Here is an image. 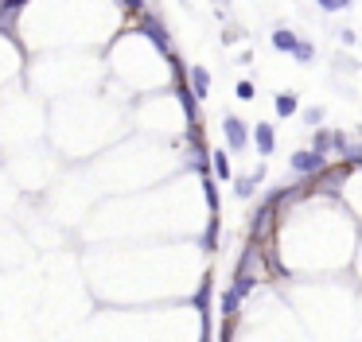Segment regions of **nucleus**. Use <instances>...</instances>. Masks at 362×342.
<instances>
[{"label": "nucleus", "instance_id": "nucleus-17", "mask_svg": "<svg viewBox=\"0 0 362 342\" xmlns=\"http://www.w3.org/2000/svg\"><path fill=\"white\" fill-rule=\"evenodd\" d=\"M339 43H343V47H354V43H358L354 27H339Z\"/></svg>", "mask_w": 362, "mask_h": 342}, {"label": "nucleus", "instance_id": "nucleus-14", "mask_svg": "<svg viewBox=\"0 0 362 342\" xmlns=\"http://www.w3.org/2000/svg\"><path fill=\"white\" fill-rule=\"evenodd\" d=\"M316 8L331 16V12H347V8H351V0H316Z\"/></svg>", "mask_w": 362, "mask_h": 342}, {"label": "nucleus", "instance_id": "nucleus-4", "mask_svg": "<svg viewBox=\"0 0 362 342\" xmlns=\"http://www.w3.org/2000/svg\"><path fill=\"white\" fill-rule=\"evenodd\" d=\"M136 27H141L144 35H148L156 47L164 51V55H172V39H168V27H164L160 16H152V12H141V20H136Z\"/></svg>", "mask_w": 362, "mask_h": 342}, {"label": "nucleus", "instance_id": "nucleus-5", "mask_svg": "<svg viewBox=\"0 0 362 342\" xmlns=\"http://www.w3.org/2000/svg\"><path fill=\"white\" fill-rule=\"evenodd\" d=\"M253 148H257V156H273L277 152V133H273L269 121L253 125Z\"/></svg>", "mask_w": 362, "mask_h": 342}, {"label": "nucleus", "instance_id": "nucleus-3", "mask_svg": "<svg viewBox=\"0 0 362 342\" xmlns=\"http://www.w3.org/2000/svg\"><path fill=\"white\" fill-rule=\"evenodd\" d=\"M222 136H226L230 152H245V144H253V125H245L238 117H222Z\"/></svg>", "mask_w": 362, "mask_h": 342}, {"label": "nucleus", "instance_id": "nucleus-12", "mask_svg": "<svg viewBox=\"0 0 362 342\" xmlns=\"http://www.w3.org/2000/svg\"><path fill=\"white\" fill-rule=\"evenodd\" d=\"M292 59L300 63V67H308V63H316V43H308V39H300V47L292 51Z\"/></svg>", "mask_w": 362, "mask_h": 342}, {"label": "nucleus", "instance_id": "nucleus-1", "mask_svg": "<svg viewBox=\"0 0 362 342\" xmlns=\"http://www.w3.org/2000/svg\"><path fill=\"white\" fill-rule=\"evenodd\" d=\"M347 176H351V167L339 159L335 167H323L320 176L304 179V183H308V195H339V191H343V183H347Z\"/></svg>", "mask_w": 362, "mask_h": 342}, {"label": "nucleus", "instance_id": "nucleus-8", "mask_svg": "<svg viewBox=\"0 0 362 342\" xmlns=\"http://www.w3.org/2000/svg\"><path fill=\"white\" fill-rule=\"evenodd\" d=\"M273 109H277V117H280V121H288V117H296V109H300V98H296L292 90H285V93H277Z\"/></svg>", "mask_w": 362, "mask_h": 342}, {"label": "nucleus", "instance_id": "nucleus-18", "mask_svg": "<svg viewBox=\"0 0 362 342\" xmlns=\"http://www.w3.org/2000/svg\"><path fill=\"white\" fill-rule=\"evenodd\" d=\"M238 39H242V27H234V24H230L226 32H222V43L230 47V43H238Z\"/></svg>", "mask_w": 362, "mask_h": 342}, {"label": "nucleus", "instance_id": "nucleus-11", "mask_svg": "<svg viewBox=\"0 0 362 342\" xmlns=\"http://www.w3.org/2000/svg\"><path fill=\"white\" fill-rule=\"evenodd\" d=\"M339 159H343L347 167H362V144H351V140H347V148L339 152Z\"/></svg>", "mask_w": 362, "mask_h": 342}, {"label": "nucleus", "instance_id": "nucleus-7", "mask_svg": "<svg viewBox=\"0 0 362 342\" xmlns=\"http://www.w3.org/2000/svg\"><path fill=\"white\" fill-rule=\"evenodd\" d=\"M296 47H300V35H296V32H288V27H277V32H273V51L292 55Z\"/></svg>", "mask_w": 362, "mask_h": 342}, {"label": "nucleus", "instance_id": "nucleus-2", "mask_svg": "<svg viewBox=\"0 0 362 342\" xmlns=\"http://www.w3.org/2000/svg\"><path fill=\"white\" fill-rule=\"evenodd\" d=\"M288 167H292L300 179H312V176H320L323 167H328V156L316 152V148H296L292 159H288Z\"/></svg>", "mask_w": 362, "mask_h": 342}, {"label": "nucleus", "instance_id": "nucleus-20", "mask_svg": "<svg viewBox=\"0 0 362 342\" xmlns=\"http://www.w3.org/2000/svg\"><path fill=\"white\" fill-rule=\"evenodd\" d=\"M358 47H362V39H358Z\"/></svg>", "mask_w": 362, "mask_h": 342}, {"label": "nucleus", "instance_id": "nucleus-16", "mask_svg": "<svg viewBox=\"0 0 362 342\" xmlns=\"http://www.w3.org/2000/svg\"><path fill=\"white\" fill-rule=\"evenodd\" d=\"M304 121H308V125H320V121H323V109H320V105H308V109H304Z\"/></svg>", "mask_w": 362, "mask_h": 342}, {"label": "nucleus", "instance_id": "nucleus-15", "mask_svg": "<svg viewBox=\"0 0 362 342\" xmlns=\"http://www.w3.org/2000/svg\"><path fill=\"white\" fill-rule=\"evenodd\" d=\"M234 93H238V101H253V98H257V86H253L250 78H242V82L234 86Z\"/></svg>", "mask_w": 362, "mask_h": 342}, {"label": "nucleus", "instance_id": "nucleus-9", "mask_svg": "<svg viewBox=\"0 0 362 342\" xmlns=\"http://www.w3.org/2000/svg\"><path fill=\"white\" fill-rule=\"evenodd\" d=\"M261 176H265V167H257L253 176H242V179H238V187H234V195H238V199H253V191H257Z\"/></svg>", "mask_w": 362, "mask_h": 342}, {"label": "nucleus", "instance_id": "nucleus-10", "mask_svg": "<svg viewBox=\"0 0 362 342\" xmlns=\"http://www.w3.org/2000/svg\"><path fill=\"white\" fill-rule=\"evenodd\" d=\"M230 156H234L230 148L211 152V167H214V176H219V179H230Z\"/></svg>", "mask_w": 362, "mask_h": 342}, {"label": "nucleus", "instance_id": "nucleus-6", "mask_svg": "<svg viewBox=\"0 0 362 342\" xmlns=\"http://www.w3.org/2000/svg\"><path fill=\"white\" fill-rule=\"evenodd\" d=\"M187 82H191V98L195 101H207V93H211V70L195 63V67L187 70Z\"/></svg>", "mask_w": 362, "mask_h": 342}, {"label": "nucleus", "instance_id": "nucleus-19", "mask_svg": "<svg viewBox=\"0 0 362 342\" xmlns=\"http://www.w3.org/2000/svg\"><path fill=\"white\" fill-rule=\"evenodd\" d=\"M121 4H125L129 12H141V8H144V0H121Z\"/></svg>", "mask_w": 362, "mask_h": 342}, {"label": "nucleus", "instance_id": "nucleus-13", "mask_svg": "<svg viewBox=\"0 0 362 342\" xmlns=\"http://www.w3.org/2000/svg\"><path fill=\"white\" fill-rule=\"evenodd\" d=\"M238 308H242V296H238L234 288H230V292L222 296V315H226V319H234V315H238Z\"/></svg>", "mask_w": 362, "mask_h": 342}]
</instances>
